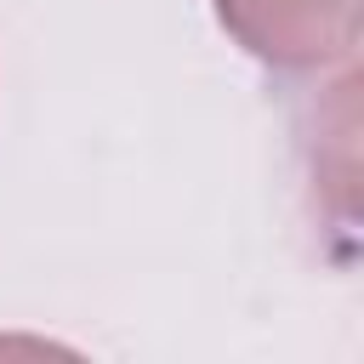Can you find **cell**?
I'll use <instances>...</instances> for the list:
<instances>
[{"label":"cell","instance_id":"6da1fadb","mask_svg":"<svg viewBox=\"0 0 364 364\" xmlns=\"http://www.w3.org/2000/svg\"><path fill=\"white\" fill-rule=\"evenodd\" d=\"M239 51L279 74H324L353 63L364 0H210Z\"/></svg>","mask_w":364,"mask_h":364}]
</instances>
